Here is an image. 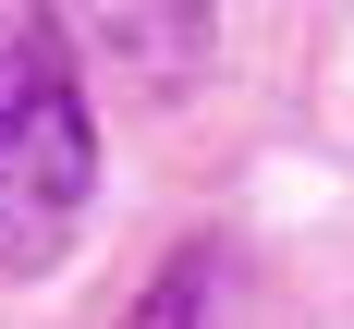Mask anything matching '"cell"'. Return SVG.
<instances>
[{"label":"cell","mask_w":354,"mask_h":329,"mask_svg":"<svg viewBox=\"0 0 354 329\" xmlns=\"http://www.w3.org/2000/svg\"><path fill=\"white\" fill-rule=\"evenodd\" d=\"M98 195V98L49 12H0V281L62 268Z\"/></svg>","instance_id":"cell-1"},{"label":"cell","mask_w":354,"mask_h":329,"mask_svg":"<svg viewBox=\"0 0 354 329\" xmlns=\"http://www.w3.org/2000/svg\"><path fill=\"white\" fill-rule=\"evenodd\" d=\"M49 25H62L73 61H98L110 86H135V98H183L196 73H208V0H37Z\"/></svg>","instance_id":"cell-2"},{"label":"cell","mask_w":354,"mask_h":329,"mask_svg":"<svg viewBox=\"0 0 354 329\" xmlns=\"http://www.w3.org/2000/svg\"><path fill=\"white\" fill-rule=\"evenodd\" d=\"M122 329H232V256L220 244H171L159 281L122 305Z\"/></svg>","instance_id":"cell-3"}]
</instances>
